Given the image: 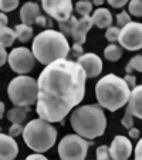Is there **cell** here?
Here are the masks:
<instances>
[{
	"instance_id": "obj_1",
	"label": "cell",
	"mask_w": 142,
	"mask_h": 160,
	"mask_svg": "<svg viewBox=\"0 0 142 160\" xmlns=\"http://www.w3.org/2000/svg\"><path fill=\"white\" fill-rule=\"evenodd\" d=\"M85 75L76 61L58 58L47 64L37 79V115L45 121L63 122L85 95Z\"/></svg>"
},
{
	"instance_id": "obj_2",
	"label": "cell",
	"mask_w": 142,
	"mask_h": 160,
	"mask_svg": "<svg viewBox=\"0 0 142 160\" xmlns=\"http://www.w3.org/2000/svg\"><path fill=\"white\" fill-rule=\"evenodd\" d=\"M68 40L61 31L55 30H44L40 34H37L31 45V52L34 58L40 61L41 64L53 62L58 58H66L70 54Z\"/></svg>"
},
{
	"instance_id": "obj_3",
	"label": "cell",
	"mask_w": 142,
	"mask_h": 160,
	"mask_svg": "<svg viewBox=\"0 0 142 160\" xmlns=\"http://www.w3.org/2000/svg\"><path fill=\"white\" fill-rule=\"evenodd\" d=\"M129 94L131 88L127 85L124 78H119L115 74L103 77L95 85V97L98 105L111 112H115L127 105Z\"/></svg>"
},
{
	"instance_id": "obj_4",
	"label": "cell",
	"mask_w": 142,
	"mask_h": 160,
	"mask_svg": "<svg viewBox=\"0 0 142 160\" xmlns=\"http://www.w3.org/2000/svg\"><path fill=\"white\" fill-rule=\"evenodd\" d=\"M71 126L77 135L88 140L100 138L104 135L107 128V118L100 105H84L73 112Z\"/></svg>"
},
{
	"instance_id": "obj_5",
	"label": "cell",
	"mask_w": 142,
	"mask_h": 160,
	"mask_svg": "<svg viewBox=\"0 0 142 160\" xmlns=\"http://www.w3.org/2000/svg\"><path fill=\"white\" fill-rule=\"evenodd\" d=\"M21 135L27 148L39 153L50 150L57 140V130L54 129L51 122L43 118L30 121L24 126Z\"/></svg>"
},
{
	"instance_id": "obj_6",
	"label": "cell",
	"mask_w": 142,
	"mask_h": 160,
	"mask_svg": "<svg viewBox=\"0 0 142 160\" xmlns=\"http://www.w3.org/2000/svg\"><path fill=\"white\" fill-rule=\"evenodd\" d=\"M7 95L16 106H31L37 101V81L31 77L18 74L7 87Z\"/></svg>"
},
{
	"instance_id": "obj_7",
	"label": "cell",
	"mask_w": 142,
	"mask_h": 160,
	"mask_svg": "<svg viewBox=\"0 0 142 160\" xmlns=\"http://www.w3.org/2000/svg\"><path fill=\"white\" fill-rule=\"evenodd\" d=\"M91 143L80 135H67L58 145V156L63 160H82Z\"/></svg>"
},
{
	"instance_id": "obj_8",
	"label": "cell",
	"mask_w": 142,
	"mask_h": 160,
	"mask_svg": "<svg viewBox=\"0 0 142 160\" xmlns=\"http://www.w3.org/2000/svg\"><path fill=\"white\" fill-rule=\"evenodd\" d=\"M9 65L14 72L17 74H27L36 65V58L33 52L26 47H17L9 55H7Z\"/></svg>"
},
{
	"instance_id": "obj_9",
	"label": "cell",
	"mask_w": 142,
	"mask_h": 160,
	"mask_svg": "<svg viewBox=\"0 0 142 160\" xmlns=\"http://www.w3.org/2000/svg\"><path fill=\"white\" fill-rule=\"evenodd\" d=\"M118 41L122 48L129 51H138L142 48V23L129 21L119 31Z\"/></svg>"
},
{
	"instance_id": "obj_10",
	"label": "cell",
	"mask_w": 142,
	"mask_h": 160,
	"mask_svg": "<svg viewBox=\"0 0 142 160\" xmlns=\"http://www.w3.org/2000/svg\"><path fill=\"white\" fill-rule=\"evenodd\" d=\"M41 6L50 17L63 21L73 14V0H41Z\"/></svg>"
},
{
	"instance_id": "obj_11",
	"label": "cell",
	"mask_w": 142,
	"mask_h": 160,
	"mask_svg": "<svg viewBox=\"0 0 142 160\" xmlns=\"http://www.w3.org/2000/svg\"><path fill=\"white\" fill-rule=\"evenodd\" d=\"M77 62L82 67L87 78H95L103 72V61L94 52H87V54H81L77 60Z\"/></svg>"
},
{
	"instance_id": "obj_12",
	"label": "cell",
	"mask_w": 142,
	"mask_h": 160,
	"mask_svg": "<svg viewBox=\"0 0 142 160\" xmlns=\"http://www.w3.org/2000/svg\"><path fill=\"white\" fill-rule=\"evenodd\" d=\"M132 153V143L125 136H115L109 148V156L114 160H127Z\"/></svg>"
},
{
	"instance_id": "obj_13",
	"label": "cell",
	"mask_w": 142,
	"mask_h": 160,
	"mask_svg": "<svg viewBox=\"0 0 142 160\" xmlns=\"http://www.w3.org/2000/svg\"><path fill=\"white\" fill-rule=\"evenodd\" d=\"M18 154V146L14 138L0 133V160H13Z\"/></svg>"
},
{
	"instance_id": "obj_14",
	"label": "cell",
	"mask_w": 142,
	"mask_h": 160,
	"mask_svg": "<svg viewBox=\"0 0 142 160\" xmlns=\"http://www.w3.org/2000/svg\"><path fill=\"white\" fill-rule=\"evenodd\" d=\"M92 26H94V23L90 16H82L80 20H77L76 26L73 28V34H71L74 42L76 44H84L85 38H87V33L91 30Z\"/></svg>"
},
{
	"instance_id": "obj_15",
	"label": "cell",
	"mask_w": 142,
	"mask_h": 160,
	"mask_svg": "<svg viewBox=\"0 0 142 160\" xmlns=\"http://www.w3.org/2000/svg\"><path fill=\"white\" fill-rule=\"evenodd\" d=\"M127 105V109H129L132 112L134 116L142 119V85H135L131 89L129 99H128Z\"/></svg>"
},
{
	"instance_id": "obj_16",
	"label": "cell",
	"mask_w": 142,
	"mask_h": 160,
	"mask_svg": "<svg viewBox=\"0 0 142 160\" xmlns=\"http://www.w3.org/2000/svg\"><path fill=\"white\" fill-rule=\"evenodd\" d=\"M37 16H40V6L34 2H27L20 9V18L24 24L31 26L36 21Z\"/></svg>"
},
{
	"instance_id": "obj_17",
	"label": "cell",
	"mask_w": 142,
	"mask_h": 160,
	"mask_svg": "<svg viewBox=\"0 0 142 160\" xmlns=\"http://www.w3.org/2000/svg\"><path fill=\"white\" fill-rule=\"evenodd\" d=\"M92 23L95 27L98 28H107L111 26L112 23V14L108 9H104V7H98L92 14Z\"/></svg>"
},
{
	"instance_id": "obj_18",
	"label": "cell",
	"mask_w": 142,
	"mask_h": 160,
	"mask_svg": "<svg viewBox=\"0 0 142 160\" xmlns=\"http://www.w3.org/2000/svg\"><path fill=\"white\" fill-rule=\"evenodd\" d=\"M29 112H30V106H16V108L10 109L7 113V118L12 123H21L26 121Z\"/></svg>"
},
{
	"instance_id": "obj_19",
	"label": "cell",
	"mask_w": 142,
	"mask_h": 160,
	"mask_svg": "<svg viewBox=\"0 0 142 160\" xmlns=\"http://www.w3.org/2000/svg\"><path fill=\"white\" fill-rule=\"evenodd\" d=\"M14 31H16V38L21 42H27L33 37V28H31V26L24 24V23L16 26Z\"/></svg>"
},
{
	"instance_id": "obj_20",
	"label": "cell",
	"mask_w": 142,
	"mask_h": 160,
	"mask_svg": "<svg viewBox=\"0 0 142 160\" xmlns=\"http://www.w3.org/2000/svg\"><path fill=\"white\" fill-rule=\"evenodd\" d=\"M16 40V31L12 30L10 27H2L0 28V44L3 47H10L13 45Z\"/></svg>"
},
{
	"instance_id": "obj_21",
	"label": "cell",
	"mask_w": 142,
	"mask_h": 160,
	"mask_svg": "<svg viewBox=\"0 0 142 160\" xmlns=\"http://www.w3.org/2000/svg\"><path fill=\"white\" fill-rule=\"evenodd\" d=\"M104 57L108 61H118L122 57V47L118 44H109L104 50Z\"/></svg>"
},
{
	"instance_id": "obj_22",
	"label": "cell",
	"mask_w": 142,
	"mask_h": 160,
	"mask_svg": "<svg viewBox=\"0 0 142 160\" xmlns=\"http://www.w3.org/2000/svg\"><path fill=\"white\" fill-rule=\"evenodd\" d=\"M76 21H77V18L74 17L73 14L70 16L68 18H66V20L58 21V26H60V31H61V33H63L66 37H71V34H73V28H74V26H76Z\"/></svg>"
},
{
	"instance_id": "obj_23",
	"label": "cell",
	"mask_w": 142,
	"mask_h": 160,
	"mask_svg": "<svg viewBox=\"0 0 142 160\" xmlns=\"http://www.w3.org/2000/svg\"><path fill=\"white\" fill-rule=\"evenodd\" d=\"M76 10L80 16H90L91 12H92V3L88 2V0H80L76 4Z\"/></svg>"
},
{
	"instance_id": "obj_24",
	"label": "cell",
	"mask_w": 142,
	"mask_h": 160,
	"mask_svg": "<svg viewBox=\"0 0 142 160\" xmlns=\"http://www.w3.org/2000/svg\"><path fill=\"white\" fill-rule=\"evenodd\" d=\"M128 74H131L132 71H138V72H142V55H135L134 58H131L129 62L125 67Z\"/></svg>"
},
{
	"instance_id": "obj_25",
	"label": "cell",
	"mask_w": 142,
	"mask_h": 160,
	"mask_svg": "<svg viewBox=\"0 0 142 160\" xmlns=\"http://www.w3.org/2000/svg\"><path fill=\"white\" fill-rule=\"evenodd\" d=\"M128 10L135 17H142V0H129Z\"/></svg>"
},
{
	"instance_id": "obj_26",
	"label": "cell",
	"mask_w": 142,
	"mask_h": 160,
	"mask_svg": "<svg viewBox=\"0 0 142 160\" xmlns=\"http://www.w3.org/2000/svg\"><path fill=\"white\" fill-rule=\"evenodd\" d=\"M18 6V0H0V10L3 13H9L16 10Z\"/></svg>"
},
{
	"instance_id": "obj_27",
	"label": "cell",
	"mask_w": 142,
	"mask_h": 160,
	"mask_svg": "<svg viewBox=\"0 0 142 160\" xmlns=\"http://www.w3.org/2000/svg\"><path fill=\"white\" fill-rule=\"evenodd\" d=\"M119 31H121V28H119V27H114V26H109V27H107L105 38L108 40L109 42L118 41V37H119Z\"/></svg>"
},
{
	"instance_id": "obj_28",
	"label": "cell",
	"mask_w": 142,
	"mask_h": 160,
	"mask_svg": "<svg viewBox=\"0 0 142 160\" xmlns=\"http://www.w3.org/2000/svg\"><path fill=\"white\" fill-rule=\"evenodd\" d=\"M95 154H97V159H98V160L111 159V156H109V148H108V146H105V145L98 146V148H97V152H95Z\"/></svg>"
},
{
	"instance_id": "obj_29",
	"label": "cell",
	"mask_w": 142,
	"mask_h": 160,
	"mask_svg": "<svg viewBox=\"0 0 142 160\" xmlns=\"http://www.w3.org/2000/svg\"><path fill=\"white\" fill-rule=\"evenodd\" d=\"M129 21H131V16H129V13L128 12H122V13H118L117 14L118 27H124V26H127Z\"/></svg>"
},
{
	"instance_id": "obj_30",
	"label": "cell",
	"mask_w": 142,
	"mask_h": 160,
	"mask_svg": "<svg viewBox=\"0 0 142 160\" xmlns=\"http://www.w3.org/2000/svg\"><path fill=\"white\" fill-rule=\"evenodd\" d=\"M121 123H122V126L127 128V129H129V128L134 126V115H132V112H131L129 109H127V112H125V115H124V118H122Z\"/></svg>"
},
{
	"instance_id": "obj_31",
	"label": "cell",
	"mask_w": 142,
	"mask_h": 160,
	"mask_svg": "<svg viewBox=\"0 0 142 160\" xmlns=\"http://www.w3.org/2000/svg\"><path fill=\"white\" fill-rule=\"evenodd\" d=\"M23 125L21 123H13L12 126H10V129H9V135L10 136H13V138H16V136H20L21 133H23Z\"/></svg>"
},
{
	"instance_id": "obj_32",
	"label": "cell",
	"mask_w": 142,
	"mask_h": 160,
	"mask_svg": "<svg viewBox=\"0 0 142 160\" xmlns=\"http://www.w3.org/2000/svg\"><path fill=\"white\" fill-rule=\"evenodd\" d=\"M7 51H6V47L0 44V67H3L4 64L7 62Z\"/></svg>"
},
{
	"instance_id": "obj_33",
	"label": "cell",
	"mask_w": 142,
	"mask_h": 160,
	"mask_svg": "<svg viewBox=\"0 0 142 160\" xmlns=\"http://www.w3.org/2000/svg\"><path fill=\"white\" fill-rule=\"evenodd\" d=\"M107 2H108L112 7H115V9H121V7H124L129 0H107Z\"/></svg>"
},
{
	"instance_id": "obj_34",
	"label": "cell",
	"mask_w": 142,
	"mask_h": 160,
	"mask_svg": "<svg viewBox=\"0 0 142 160\" xmlns=\"http://www.w3.org/2000/svg\"><path fill=\"white\" fill-rule=\"evenodd\" d=\"M124 81L127 82V85L131 88V89H132V88L136 85V78L134 75H131V74H128V72H127V75L124 77Z\"/></svg>"
},
{
	"instance_id": "obj_35",
	"label": "cell",
	"mask_w": 142,
	"mask_h": 160,
	"mask_svg": "<svg viewBox=\"0 0 142 160\" xmlns=\"http://www.w3.org/2000/svg\"><path fill=\"white\" fill-rule=\"evenodd\" d=\"M135 159L142 160V138L139 139L138 145H136V148H135Z\"/></svg>"
},
{
	"instance_id": "obj_36",
	"label": "cell",
	"mask_w": 142,
	"mask_h": 160,
	"mask_svg": "<svg viewBox=\"0 0 142 160\" xmlns=\"http://www.w3.org/2000/svg\"><path fill=\"white\" fill-rule=\"evenodd\" d=\"M27 160H47V157L44 156V153H39V152H36V153L27 156Z\"/></svg>"
},
{
	"instance_id": "obj_37",
	"label": "cell",
	"mask_w": 142,
	"mask_h": 160,
	"mask_svg": "<svg viewBox=\"0 0 142 160\" xmlns=\"http://www.w3.org/2000/svg\"><path fill=\"white\" fill-rule=\"evenodd\" d=\"M71 50H73V52H74L76 55H78V57H80L81 54H84V52H82V44H74Z\"/></svg>"
},
{
	"instance_id": "obj_38",
	"label": "cell",
	"mask_w": 142,
	"mask_h": 160,
	"mask_svg": "<svg viewBox=\"0 0 142 160\" xmlns=\"http://www.w3.org/2000/svg\"><path fill=\"white\" fill-rule=\"evenodd\" d=\"M128 130H129V133H128V135H129V138H132V139H138V138H139V130L136 129V128L132 126V128H129Z\"/></svg>"
},
{
	"instance_id": "obj_39",
	"label": "cell",
	"mask_w": 142,
	"mask_h": 160,
	"mask_svg": "<svg viewBox=\"0 0 142 160\" xmlns=\"http://www.w3.org/2000/svg\"><path fill=\"white\" fill-rule=\"evenodd\" d=\"M7 16H6V13H3V12H0V28L2 27H6L7 26Z\"/></svg>"
},
{
	"instance_id": "obj_40",
	"label": "cell",
	"mask_w": 142,
	"mask_h": 160,
	"mask_svg": "<svg viewBox=\"0 0 142 160\" xmlns=\"http://www.w3.org/2000/svg\"><path fill=\"white\" fill-rule=\"evenodd\" d=\"M34 23H37V24L39 26H45L47 24V18L44 17V16H37V18H36V21H34Z\"/></svg>"
},
{
	"instance_id": "obj_41",
	"label": "cell",
	"mask_w": 142,
	"mask_h": 160,
	"mask_svg": "<svg viewBox=\"0 0 142 160\" xmlns=\"http://www.w3.org/2000/svg\"><path fill=\"white\" fill-rule=\"evenodd\" d=\"M3 115H4V103L0 102V119L3 118Z\"/></svg>"
},
{
	"instance_id": "obj_42",
	"label": "cell",
	"mask_w": 142,
	"mask_h": 160,
	"mask_svg": "<svg viewBox=\"0 0 142 160\" xmlns=\"http://www.w3.org/2000/svg\"><path fill=\"white\" fill-rule=\"evenodd\" d=\"M104 2H105V0H92V3L95 4V6H98V7H100L101 4L104 3Z\"/></svg>"
}]
</instances>
